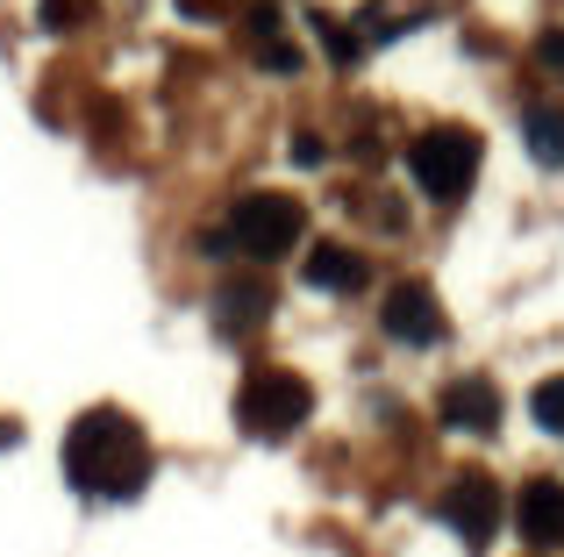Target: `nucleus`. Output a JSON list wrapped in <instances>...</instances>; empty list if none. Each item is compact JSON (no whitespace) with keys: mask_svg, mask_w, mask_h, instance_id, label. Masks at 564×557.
<instances>
[{"mask_svg":"<svg viewBox=\"0 0 564 557\" xmlns=\"http://www.w3.org/2000/svg\"><path fill=\"white\" fill-rule=\"evenodd\" d=\"M65 479L86 501H137L151 487V444L122 407H86L65 429Z\"/></svg>","mask_w":564,"mask_h":557,"instance_id":"1","label":"nucleus"},{"mask_svg":"<svg viewBox=\"0 0 564 557\" xmlns=\"http://www.w3.org/2000/svg\"><path fill=\"white\" fill-rule=\"evenodd\" d=\"M479 157H486V143H479V129H465V122H436V129H422V136L408 143L414 186H422L429 200H443V208L471 194V179H479Z\"/></svg>","mask_w":564,"mask_h":557,"instance_id":"2","label":"nucleus"},{"mask_svg":"<svg viewBox=\"0 0 564 557\" xmlns=\"http://www.w3.org/2000/svg\"><path fill=\"white\" fill-rule=\"evenodd\" d=\"M307 415H315V386L301 372H286V364H258L243 379V393H236V422L250 436H293Z\"/></svg>","mask_w":564,"mask_h":557,"instance_id":"3","label":"nucleus"},{"mask_svg":"<svg viewBox=\"0 0 564 557\" xmlns=\"http://www.w3.org/2000/svg\"><path fill=\"white\" fill-rule=\"evenodd\" d=\"M307 237V208L293 194H250L229 208V243L243 258H286Z\"/></svg>","mask_w":564,"mask_h":557,"instance_id":"4","label":"nucleus"},{"mask_svg":"<svg viewBox=\"0 0 564 557\" xmlns=\"http://www.w3.org/2000/svg\"><path fill=\"white\" fill-rule=\"evenodd\" d=\"M379 321H386V336H393V343H408V350L443 343V301L422 286V278H400V286L386 293Z\"/></svg>","mask_w":564,"mask_h":557,"instance_id":"5","label":"nucleus"},{"mask_svg":"<svg viewBox=\"0 0 564 557\" xmlns=\"http://www.w3.org/2000/svg\"><path fill=\"white\" fill-rule=\"evenodd\" d=\"M443 522H451L471 550H486V544H494V529H500V487L486 472H465L451 493H443Z\"/></svg>","mask_w":564,"mask_h":557,"instance_id":"6","label":"nucleus"},{"mask_svg":"<svg viewBox=\"0 0 564 557\" xmlns=\"http://www.w3.org/2000/svg\"><path fill=\"white\" fill-rule=\"evenodd\" d=\"M514 529L529 550H557L564 544V479H529L514 493Z\"/></svg>","mask_w":564,"mask_h":557,"instance_id":"7","label":"nucleus"},{"mask_svg":"<svg viewBox=\"0 0 564 557\" xmlns=\"http://www.w3.org/2000/svg\"><path fill=\"white\" fill-rule=\"evenodd\" d=\"M443 422L465 436H494L500 429V386L494 379H457L451 393H443Z\"/></svg>","mask_w":564,"mask_h":557,"instance_id":"8","label":"nucleus"},{"mask_svg":"<svg viewBox=\"0 0 564 557\" xmlns=\"http://www.w3.org/2000/svg\"><path fill=\"white\" fill-rule=\"evenodd\" d=\"M264 315H272V286H264V278H236V286H221V293H215V321H221V336L258 329Z\"/></svg>","mask_w":564,"mask_h":557,"instance_id":"9","label":"nucleus"},{"mask_svg":"<svg viewBox=\"0 0 564 557\" xmlns=\"http://www.w3.org/2000/svg\"><path fill=\"white\" fill-rule=\"evenodd\" d=\"M307 286H322V293H358L365 286V258L350 251V243H315V251H307Z\"/></svg>","mask_w":564,"mask_h":557,"instance_id":"10","label":"nucleus"},{"mask_svg":"<svg viewBox=\"0 0 564 557\" xmlns=\"http://www.w3.org/2000/svg\"><path fill=\"white\" fill-rule=\"evenodd\" d=\"M522 143L536 165H564V108H529L522 114Z\"/></svg>","mask_w":564,"mask_h":557,"instance_id":"11","label":"nucleus"},{"mask_svg":"<svg viewBox=\"0 0 564 557\" xmlns=\"http://www.w3.org/2000/svg\"><path fill=\"white\" fill-rule=\"evenodd\" d=\"M529 415H536L543 436H564V372H557V379H536V393H529Z\"/></svg>","mask_w":564,"mask_h":557,"instance_id":"12","label":"nucleus"},{"mask_svg":"<svg viewBox=\"0 0 564 557\" xmlns=\"http://www.w3.org/2000/svg\"><path fill=\"white\" fill-rule=\"evenodd\" d=\"M536 65L551 72V79H564V29H543L536 36Z\"/></svg>","mask_w":564,"mask_h":557,"instance_id":"13","label":"nucleus"},{"mask_svg":"<svg viewBox=\"0 0 564 557\" xmlns=\"http://www.w3.org/2000/svg\"><path fill=\"white\" fill-rule=\"evenodd\" d=\"M43 22H51V29L57 22H79V0H43Z\"/></svg>","mask_w":564,"mask_h":557,"instance_id":"14","label":"nucleus"},{"mask_svg":"<svg viewBox=\"0 0 564 557\" xmlns=\"http://www.w3.org/2000/svg\"><path fill=\"white\" fill-rule=\"evenodd\" d=\"M293 157H301V165H322L329 151H322V136H293Z\"/></svg>","mask_w":564,"mask_h":557,"instance_id":"15","label":"nucleus"},{"mask_svg":"<svg viewBox=\"0 0 564 557\" xmlns=\"http://www.w3.org/2000/svg\"><path fill=\"white\" fill-rule=\"evenodd\" d=\"M14 436H22V429H14V422H0V444H14Z\"/></svg>","mask_w":564,"mask_h":557,"instance_id":"16","label":"nucleus"}]
</instances>
